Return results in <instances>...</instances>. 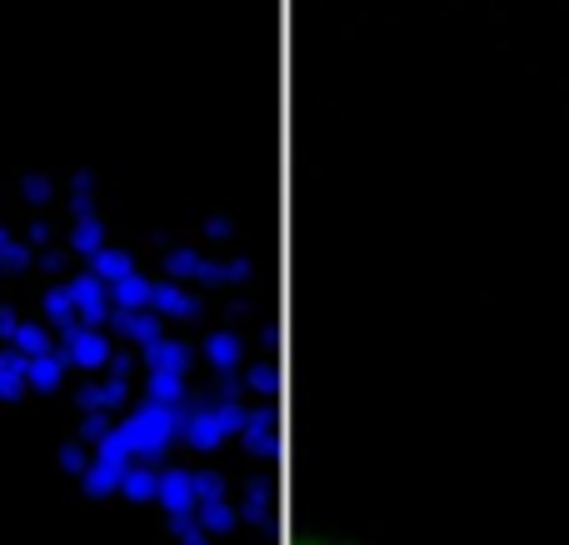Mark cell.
<instances>
[{
  "instance_id": "obj_11",
  "label": "cell",
  "mask_w": 569,
  "mask_h": 545,
  "mask_svg": "<svg viewBox=\"0 0 569 545\" xmlns=\"http://www.w3.org/2000/svg\"><path fill=\"white\" fill-rule=\"evenodd\" d=\"M106 246V220L96 210H76V226H70V250L76 256H96Z\"/></svg>"
},
{
  "instance_id": "obj_15",
  "label": "cell",
  "mask_w": 569,
  "mask_h": 545,
  "mask_svg": "<svg viewBox=\"0 0 569 545\" xmlns=\"http://www.w3.org/2000/svg\"><path fill=\"white\" fill-rule=\"evenodd\" d=\"M120 490H126L130 501H156V496H160V470H156V460H140V466H130L126 480H120Z\"/></svg>"
},
{
  "instance_id": "obj_5",
  "label": "cell",
  "mask_w": 569,
  "mask_h": 545,
  "mask_svg": "<svg viewBox=\"0 0 569 545\" xmlns=\"http://www.w3.org/2000/svg\"><path fill=\"white\" fill-rule=\"evenodd\" d=\"M110 326H116L126 340H136L140 350H146L150 340H160V336H166V326H160V310H156V306H140V310H120V306H116V316H110Z\"/></svg>"
},
{
  "instance_id": "obj_10",
  "label": "cell",
  "mask_w": 569,
  "mask_h": 545,
  "mask_svg": "<svg viewBox=\"0 0 569 545\" xmlns=\"http://www.w3.org/2000/svg\"><path fill=\"white\" fill-rule=\"evenodd\" d=\"M26 366H30L26 350H16V346L0 350V400H16V396H26V390H30Z\"/></svg>"
},
{
  "instance_id": "obj_1",
  "label": "cell",
  "mask_w": 569,
  "mask_h": 545,
  "mask_svg": "<svg viewBox=\"0 0 569 545\" xmlns=\"http://www.w3.org/2000/svg\"><path fill=\"white\" fill-rule=\"evenodd\" d=\"M180 426H186V400H156V396L130 406L126 420H120V430H126L130 450H136L140 460H156L160 450L180 436Z\"/></svg>"
},
{
  "instance_id": "obj_21",
  "label": "cell",
  "mask_w": 569,
  "mask_h": 545,
  "mask_svg": "<svg viewBox=\"0 0 569 545\" xmlns=\"http://www.w3.org/2000/svg\"><path fill=\"white\" fill-rule=\"evenodd\" d=\"M120 480H126V470L106 466V460H90V470H86V496H110V490H120Z\"/></svg>"
},
{
  "instance_id": "obj_13",
  "label": "cell",
  "mask_w": 569,
  "mask_h": 545,
  "mask_svg": "<svg viewBox=\"0 0 569 545\" xmlns=\"http://www.w3.org/2000/svg\"><path fill=\"white\" fill-rule=\"evenodd\" d=\"M150 290H156V280H146L140 270H130V276L110 280V300H116L120 310H140V306H150Z\"/></svg>"
},
{
  "instance_id": "obj_22",
  "label": "cell",
  "mask_w": 569,
  "mask_h": 545,
  "mask_svg": "<svg viewBox=\"0 0 569 545\" xmlns=\"http://www.w3.org/2000/svg\"><path fill=\"white\" fill-rule=\"evenodd\" d=\"M206 266H210V260L200 256V250H190V246H180V250H170V256H166V270H170L176 280H186V276H206Z\"/></svg>"
},
{
  "instance_id": "obj_12",
  "label": "cell",
  "mask_w": 569,
  "mask_h": 545,
  "mask_svg": "<svg viewBox=\"0 0 569 545\" xmlns=\"http://www.w3.org/2000/svg\"><path fill=\"white\" fill-rule=\"evenodd\" d=\"M146 366L150 370H190V346H186V340H170V336L150 340V346H146Z\"/></svg>"
},
{
  "instance_id": "obj_17",
  "label": "cell",
  "mask_w": 569,
  "mask_h": 545,
  "mask_svg": "<svg viewBox=\"0 0 569 545\" xmlns=\"http://www.w3.org/2000/svg\"><path fill=\"white\" fill-rule=\"evenodd\" d=\"M246 446L260 450V456L276 446V410H250L246 416Z\"/></svg>"
},
{
  "instance_id": "obj_23",
  "label": "cell",
  "mask_w": 569,
  "mask_h": 545,
  "mask_svg": "<svg viewBox=\"0 0 569 545\" xmlns=\"http://www.w3.org/2000/svg\"><path fill=\"white\" fill-rule=\"evenodd\" d=\"M200 526H206V531H230V526H236V506H226V496H220V501H200Z\"/></svg>"
},
{
  "instance_id": "obj_30",
  "label": "cell",
  "mask_w": 569,
  "mask_h": 545,
  "mask_svg": "<svg viewBox=\"0 0 569 545\" xmlns=\"http://www.w3.org/2000/svg\"><path fill=\"white\" fill-rule=\"evenodd\" d=\"M250 386L270 390V386H276V370H270V366H256V370H250Z\"/></svg>"
},
{
  "instance_id": "obj_19",
  "label": "cell",
  "mask_w": 569,
  "mask_h": 545,
  "mask_svg": "<svg viewBox=\"0 0 569 545\" xmlns=\"http://www.w3.org/2000/svg\"><path fill=\"white\" fill-rule=\"evenodd\" d=\"M146 396L186 400V370H150V376H146Z\"/></svg>"
},
{
  "instance_id": "obj_29",
  "label": "cell",
  "mask_w": 569,
  "mask_h": 545,
  "mask_svg": "<svg viewBox=\"0 0 569 545\" xmlns=\"http://www.w3.org/2000/svg\"><path fill=\"white\" fill-rule=\"evenodd\" d=\"M20 190H26L30 200H50V180L46 176H26V186H20Z\"/></svg>"
},
{
  "instance_id": "obj_28",
  "label": "cell",
  "mask_w": 569,
  "mask_h": 545,
  "mask_svg": "<svg viewBox=\"0 0 569 545\" xmlns=\"http://www.w3.org/2000/svg\"><path fill=\"white\" fill-rule=\"evenodd\" d=\"M106 430H110V416H106V410H86V416H80V436H86V440H100Z\"/></svg>"
},
{
  "instance_id": "obj_3",
  "label": "cell",
  "mask_w": 569,
  "mask_h": 545,
  "mask_svg": "<svg viewBox=\"0 0 569 545\" xmlns=\"http://www.w3.org/2000/svg\"><path fill=\"white\" fill-rule=\"evenodd\" d=\"M180 436H186L196 450H216L220 440H226V426H220L216 400H196V406L186 400V426H180Z\"/></svg>"
},
{
  "instance_id": "obj_26",
  "label": "cell",
  "mask_w": 569,
  "mask_h": 545,
  "mask_svg": "<svg viewBox=\"0 0 569 545\" xmlns=\"http://www.w3.org/2000/svg\"><path fill=\"white\" fill-rule=\"evenodd\" d=\"M246 516H250V521H266V516H270V490L260 486V480L246 490Z\"/></svg>"
},
{
  "instance_id": "obj_8",
  "label": "cell",
  "mask_w": 569,
  "mask_h": 545,
  "mask_svg": "<svg viewBox=\"0 0 569 545\" xmlns=\"http://www.w3.org/2000/svg\"><path fill=\"white\" fill-rule=\"evenodd\" d=\"M66 370H70V360L50 346V350H40V356H30L26 380H30V390H56L60 380H66Z\"/></svg>"
},
{
  "instance_id": "obj_2",
  "label": "cell",
  "mask_w": 569,
  "mask_h": 545,
  "mask_svg": "<svg viewBox=\"0 0 569 545\" xmlns=\"http://www.w3.org/2000/svg\"><path fill=\"white\" fill-rule=\"evenodd\" d=\"M56 350L70 360V366L100 370V366H110V356H116V340L106 336V326H86V320L76 316V320H66V326H60Z\"/></svg>"
},
{
  "instance_id": "obj_24",
  "label": "cell",
  "mask_w": 569,
  "mask_h": 545,
  "mask_svg": "<svg viewBox=\"0 0 569 545\" xmlns=\"http://www.w3.org/2000/svg\"><path fill=\"white\" fill-rule=\"evenodd\" d=\"M90 450H86V440H66V446H60V470H70V476H86L90 470Z\"/></svg>"
},
{
  "instance_id": "obj_16",
  "label": "cell",
  "mask_w": 569,
  "mask_h": 545,
  "mask_svg": "<svg viewBox=\"0 0 569 545\" xmlns=\"http://www.w3.org/2000/svg\"><path fill=\"white\" fill-rule=\"evenodd\" d=\"M46 316L56 320V326H66V320L80 316V300H76V280H56V286L46 290Z\"/></svg>"
},
{
  "instance_id": "obj_7",
  "label": "cell",
  "mask_w": 569,
  "mask_h": 545,
  "mask_svg": "<svg viewBox=\"0 0 569 545\" xmlns=\"http://www.w3.org/2000/svg\"><path fill=\"white\" fill-rule=\"evenodd\" d=\"M150 306H156L160 316H200V300L190 296V290L180 286L176 276H170V280H156V290H150Z\"/></svg>"
},
{
  "instance_id": "obj_14",
  "label": "cell",
  "mask_w": 569,
  "mask_h": 545,
  "mask_svg": "<svg viewBox=\"0 0 569 545\" xmlns=\"http://www.w3.org/2000/svg\"><path fill=\"white\" fill-rule=\"evenodd\" d=\"M86 260H90V270H96L100 280H120V276H130V270H136V256H130L126 246H110V240L96 250V256H86Z\"/></svg>"
},
{
  "instance_id": "obj_9",
  "label": "cell",
  "mask_w": 569,
  "mask_h": 545,
  "mask_svg": "<svg viewBox=\"0 0 569 545\" xmlns=\"http://www.w3.org/2000/svg\"><path fill=\"white\" fill-rule=\"evenodd\" d=\"M130 400V380L126 376H106L100 386L80 390V410H120Z\"/></svg>"
},
{
  "instance_id": "obj_27",
  "label": "cell",
  "mask_w": 569,
  "mask_h": 545,
  "mask_svg": "<svg viewBox=\"0 0 569 545\" xmlns=\"http://www.w3.org/2000/svg\"><path fill=\"white\" fill-rule=\"evenodd\" d=\"M196 496L200 501H220L226 496V480H220L216 470H196Z\"/></svg>"
},
{
  "instance_id": "obj_31",
  "label": "cell",
  "mask_w": 569,
  "mask_h": 545,
  "mask_svg": "<svg viewBox=\"0 0 569 545\" xmlns=\"http://www.w3.org/2000/svg\"><path fill=\"white\" fill-rule=\"evenodd\" d=\"M10 330H16V310L0 306V340H10Z\"/></svg>"
},
{
  "instance_id": "obj_20",
  "label": "cell",
  "mask_w": 569,
  "mask_h": 545,
  "mask_svg": "<svg viewBox=\"0 0 569 545\" xmlns=\"http://www.w3.org/2000/svg\"><path fill=\"white\" fill-rule=\"evenodd\" d=\"M10 346L26 350V356H40V350H50V330L40 326V320H16V330H10Z\"/></svg>"
},
{
  "instance_id": "obj_32",
  "label": "cell",
  "mask_w": 569,
  "mask_h": 545,
  "mask_svg": "<svg viewBox=\"0 0 569 545\" xmlns=\"http://www.w3.org/2000/svg\"><path fill=\"white\" fill-rule=\"evenodd\" d=\"M46 240H50V226H40L36 220V226H30V246H46Z\"/></svg>"
},
{
  "instance_id": "obj_18",
  "label": "cell",
  "mask_w": 569,
  "mask_h": 545,
  "mask_svg": "<svg viewBox=\"0 0 569 545\" xmlns=\"http://www.w3.org/2000/svg\"><path fill=\"white\" fill-rule=\"evenodd\" d=\"M206 360L216 370H236L240 366V340L230 336V330H216V336L206 340Z\"/></svg>"
},
{
  "instance_id": "obj_33",
  "label": "cell",
  "mask_w": 569,
  "mask_h": 545,
  "mask_svg": "<svg viewBox=\"0 0 569 545\" xmlns=\"http://www.w3.org/2000/svg\"><path fill=\"white\" fill-rule=\"evenodd\" d=\"M6 240H10V236H6V226H0V246H6Z\"/></svg>"
},
{
  "instance_id": "obj_4",
  "label": "cell",
  "mask_w": 569,
  "mask_h": 545,
  "mask_svg": "<svg viewBox=\"0 0 569 545\" xmlns=\"http://www.w3.org/2000/svg\"><path fill=\"white\" fill-rule=\"evenodd\" d=\"M76 300H80V320H86V326H110V316H116V300H110V280H100L96 270L76 276Z\"/></svg>"
},
{
  "instance_id": "obj_25",
  "label": "cell",
  "mask_w": 569,
  "mask_h": 545,
  "mask_svg": "<svg viewBox=\"0 0 569 545\" xmlns=\"http://www.w3.org/2000/svg\"><path fill=\"white\" fill-rule=\"evenodd\" d=\"M30 260H36V246H30V240H6V246H0V266L6 270H26Z\"/></svg>"
},
{
  "instance_id": "obj_6",
  "label": "cell",
  "mask_w": 569,
  "mask_h": 545,
  "mask_svg": "<svg viewBox=\"0 0 569 545\" xmlns=\"http://www.w3.org/2000/svg\"><path fill=\"white\" fill-rule=\"evenodd\" d=\"M160 506L176 516V511H200V496H196V470H160Z\"/></svg>"
}]
</instances>
